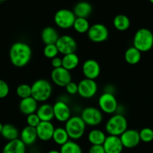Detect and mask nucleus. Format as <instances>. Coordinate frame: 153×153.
Returning a JSON list of instances; mask_svg holds the SVG:
<instances>
[{
  "mask_svg": "<svg viewBox=\"0 0 153 153\" xmlns=\"http://www.w3.org/2000/svg\"><path fill=\"white\" fill-rule=\"evenodd\" d=\"M44 55L46 58L52 59V58L57 57L59 52H58V49H57L56 44H50V45H45V47L44 48L43 50Z\"/></svg>",
  "mask_w": 153,
  "mask_h": 153,
  "instance_id": "473e14b6",
  "label": "nucleus"
},
{
  "mask_svg": "<svg viewBox=\"0 0 153 153\" xmlns=\"http://www.w3.org/2000/svg\"><path fill=\"white\" fill-rule=\"evenodd\" d=\"M38 139L36 128L34 127L26 126L20 132V140L26 146H31L34 144Z\"/></svg>",
  "mask_w": 153,
  "mask_h": 153,
  "instance_id": "6ab92c4d",
  "label": "nucleus"
},
{
  "mask_svg": "<svg viewBox=\"0 0 153 153\" xmlns=\"http://www.w3.org/2000/svg\"><path fill=\"white\" fill-rule=\"evenodd\" d=\"M86 123L81 117H70V119L65 123V128L69 138L72 140H78L83 136L86 131Z\"/></svg>",
  "mask_w": 153,
  "mask_h": 153,
  "instance_id": "39448f33",
  "label": "nucleus"
},
{
  "mask_svg": "<svg viewBox=\"0 0 153 153\" xmlns=\"http://www.w3.org/2000/svg\"><path fill=\"white\" fill-rule=\"evenodd\" d=\"M62 59V67L68 71L74 70L80 63L79 57L76 53L68 54L64 55Z\"/></svg>",
  "mask_w": 153,
  "mask_h": 153,
  "instance_id": "b1692460",
  "label": "nucleus"
},
{
  "mask_svg": "<svg viewBox=\"0 0 153 153\" xmlns=\"http://www.w3.org/2000/svg\"><path fill=\"white\" fill-rule=\"evenodd\" d=\"M9 94V86L4 81L0 79V99L7 97Z\"/></svg>",
  "mask_w": 153,
  "mask_h": 153,
  "instance_id": "c9c22d12",
  "label": "nucleus"
},
{
  "mask_svg": "<svg viewBox=\"0 0 153 153\" xmlns=\"http://www.w3.org/2000/svg\"><path fill=\"white\" fill-rule=\"evenodd\" d=\"M98 106L102 112L111 114L116 111L118 102L116 98L112 93L105 92L99 97Z\"/></svg>",
  "mask_w": 153,
  "mask_h": 153,
  "instance_id": "0eeeda50",
  "label": "nucleus"
},
{
  "mask_svg": "<svg viewBox=\"0 0 153 153\" xmlns=\"http://www.w3.org/2000/svg\"><path fill=\"white\" fill-rule=\"evenodd\" d=\"M102 146L106 153H121L124 148L119 137L112 135L106 136Z\"/></svg>",
  "mask_w": 153,
  "mask_h": 153,
  "instance_id": "f3484780",
  "label": "nucleus"
},
{
  "mask_svg": "<svg viewBox=\"0 0 153 153\" xmlns=\"http://www.w3.org/2000/svg\"><path fill=\"white\" fill-rule=\"evenodd\" d=\"M56 46L58 49V52L63 55L75 53L77 49V43L76 40L70 35L60 36L56 43Z\"/></svg>",
  "mask_w": 153,
  "mask_h": 153,
  "instance_id": "9d476101",
  "label": "nucleus"
},
{
  "mask_svg": "<svg viewBox=\"0 0 153 153\" xmlns=\"http://www.w3.org/2000/svg\"><path fill=\"white\" fill-rule=\"evenodd\" d=\"M76 16L73 11L68 9H60L54 15L55 24L60 28L68 29L73 27Z\"/></svg>",
  "mask_w": 153,
  "mask_h": 153,
  "instance_id": "423d86ee",
  "label": "nucleus"
},
{
  "mask_svg": "<svg viewBox=\"0 0 153 153\" xmlns=\"http://www.w3.org/2000/svg\"><path fill=\"white\" fill-rule=\"evenodd\" d=\"M123 146L127 149L136 147L140 142L139 131L135 129H127L119 136Z\"/></svg>",
  "mask_w": 153,
  "mask_h": 153,
  "instance_id": "4468645a",
  "label": "nucleus"
},
{
  "mask_svg": "<svg viewBox=\"0 0 153 153\" xmlns=\"http://www.w3.org/2000/svg\"><path fill=\"white\" fill-rule=\"evenodd\" d=\"M54 118L58 122H67L70 118V109L67 103L63 101H57L52 105Z\"/></svg>",
  "mask_w": 153,
  "mask_h": 153,
  "instance_id": "2eb2a0df",
  "label": "nucleus"
},
{
  "mask_svg": "<svg viewBox=\"0 0 153 153\" xmlns=\"http://www.w3.org/2000/svg\"><path fill=\"white\" fill-rule=\"evenodd\" d=\"M47 153H61V152H60V151H58V150H50Z\"/></svg>",
  "mask_w": 153,
  "mask_h": 153,
  "instance_id": "ea45409f",
  "label": "nucleus"
},
{
  "mask_svg": "<svg viewBox=\"0 0 153 153\" xmlns=\"http://www.w3.org/2000/svg\"><path fill=\"white\" fill-rule=\"evenodd\" d=\"M87 36L93 43H102L107 40L109 31L104 24L95 23L90 26Z\"/></svg>",
  "mask_w": 153,
  "mask_h": 153,
  "instance_id": "6e6552de",
  "label": "nucleus"
},
{
  "mask_svg": "<svg viewBox=\"0 0 153 153\" xmlns=\"http://www.w3.org/2000/svg\"><path fill=\"white\" fill-rule=\"evenodd\" d=\"M1 135L8 141L16 140L19 137V131L15 126L7 123L3 125Z\"/></svg>",
  "mask_w": 153,
  "mask_h": 153,
  "instance_id": "393cba45",
  "label": "nucleus"
},
{
  "mask_svg": "<svg viewBox=\"0 0 153 153\" xmlns=\"http://www.w3.org/2000/svg\"><path fill=\"white\" fill-rule=\"evenodd\" d=\"M140 141L149 143L153 140V130L150 128H143L139 131Z\"/></svg>",
  "mask_w": 153,
  "mask_h": 153,
  "instance_id": "72a5a7b5",
  "label": "nucleus"
},
{
  "mask_svg": "<svg viewBox=\"0 0 153 153\" xmlns=\"http://www.w3.org/2000/svg\"><path fill=\"white\" fill-rule=\"evenodd\" d=\"M26 123L27 126H28L36 128L38 126V124L40 123V120L37 115V114L34 113L27 116Z\"/></svg>",
  "mask_w": 153,
  "mask_h": 153,
  "instance_id": "f704fd0d",
  "label": "nucleus"
},
{
  "mask_svg": "<svg viewBox=\"0 0 153 153\" xmlns=\"http://www.w3.org/2000/svg\"><path fill=\"white\" fill-rule=\"evenodd\" d=\"M51 79L56 85L58 87H65L71 82V74L70 72L63 68L53 69L51 72Z\"/></svg>",
  "mask_w": 153,
  "mask_h": 153,
  "instance_id": "f8f14e48",
  "label": "nucleus"
},
{
  "mask_svg": "<svg viewBox=\"0 0 153 153\" xmlns=\"http://www.w3.org/2000/svg\"><path fill=\"white\" fill-rule=\"evenodd\" d=\"M112 23L116 29L119 31H124L130 27V21L126 15L118 14L114 17Z\"/></svg>",
  "mask_w": 153,
  "mask_h": 153,
  "instance_id": "bb28decb",
  "label": "nucleus"
},
{
  "mask_svg": "<svg viewBox=\"0 0 153 153\" xmlns=\"http://www.w3.org/2000/svg\"><path fill=\"white\" fill-rule=\"evenodd\" d=\"M149 1L152 3V4H153V0H149Z\"/></svg>",
  "mask_w": 153,
  "mask_h": 153,
  "instance_id": "79ce46f5",
  "label": "nucleus"
},
{
  "mask_svg": "<svg viewBox=\"0 0 153 153\" xmlns=\"http://www.w3.org/2000/svg\"><path fill=\"white\" fill-rule=\"evenodd\" d=\"M32 49L30 46L24 42L18 41L10 46L9 58L14 67H23L29 63L32 58Z\"/></svg>",
  "mask_w": 153,
  "mask_h": 153,
  "instance_id": "f257e3e1",
  "label": "nucleus"
},
{
  "mask_svg": "<svg viewBox=\"0 0 153 153\" xmlns=\"http://www.w3.org/2000/svg\"><path fill=\"white\" fill-rule=\"evenodd\" d=\"M38 138L42 141H48L52 138L55 127L51 122H43L40 121V123L36 127Z\"/></svg>",
  "mask_w": 153,
  "mask_h": 153,
  "instance_id": "dca6fc26",
  "label": "nucleus"
},
{
  "mask_svg": "<svg viewBox=\"0 0 153 153\" xmlns=\"http://www.w3.org/2000/svg\"><path fill=\"white\" fill-rule=\"evenodd\" d=\"M66 91L70 95H75L78 93V85L74 82H70L65 86Z\"/></svg>",
  "mask_w": 153,
  "mask_h": 153,
  "instance_id": "e433bc0d",
  "label": "nucleus"
},
{
  "mask_svg": "<svg viewBox=\"0 0 153 153\" xmlns=\"http://www.w3.org/2000/svg\"><path fill=\"white\" fill-rule=\"evenodd\" d=\"M8 1V0H0V1Z\"/></svg>",
  "mask_w": 153,
  "mask_h": 153,
  "instance_id": "37998d69",
  "label": "nucleus"
},
{
  "mask_svg": "<svg viewBox=\"0 0 153 153\" xmlns=\"http://www.w3.org/2000/svg\"><path fill=\"white\" fill-rule=\"evenodd\" d=\"M128 129V121L124 116L120 114H114L105 125V130L109 135L119 137Z\"/></svg>",
  "mask_w": 153,
  "mask_h": 153,
  "instance_id": "20e7f679",
  "label": "nucleus"
},
{
  "mask_svg": "<svg viewBox=\"0 0 153 153\" xmlns=\"http://www.w3.org/2000/svg\"><path fill=\"white\" fill-rule=\"evenodd\" d=\"M141 59V52L136 48L131 46L129 47L124 52V60L128 64L134 65L138 64Z\"/></svg>",
  "mask_w": 153,
  "mask_h": 153,
  "instance_id": "a878e982",
  "label": "nucleus"
},
{
  "mask_svg": "<svg viewBox=\"0 0 153 153\" xmlns=\"http://www.w3.org/2000/svg\"><path fill=\"white\" fill-rule=\"evenodd\" d=\"M133 46L141 52L149 51L153 47V34L149 29L142 28L135 33L133 39Z\"/></svg>",
  "mask_w": 153,
  "mask_h": 153,
  "instance_id": "f03ea898",
  "label": "nucleus"
},
{
  "mask_svg": "<svg viewBox=\"0 0 153 153\" xmlns=\"http://www.w3.org/2000/svg\"><path fill=\"white\" fill-rule=\"evenodd\" d=\"M73 12L76 17L87 19L92 12V6L88 1H80L75 4Z\"/></svg>",
  "mask_w": 153,
  "mask_h": 153,
  "instance_id": "aec40b11",
  "label": "nucleus"
},
{
  "mask_svg": "<svg viewBox=\"0 0 153 153\" xmlns=\"http://www.w3.org/2000/svg\"><path fill=\"white\" fill-rule=\"evenodd\" d=\"M61 153H82L80 146L73 140H68L67 143L61 146Z\"/></svg>",
  "mask_w": 153,
  "mask_h": 153,
  "instance_id": "7c9ffc66",
  "label": "nucleus"
},
{
  "mask_svg": "<svg viewBox=\"0 0 153 153\" xmlns=\"http://www.w3.org/2000/svg\"><path fill=\"white\" fill-rule=\"evenodd\" d=\"M51 65L53 67V69L59 68L62 67V59L59 57H56V58L51 59Z\"/></svg>",
  "mask_w": 153,
  "mask_h": 153,
  "instance_id": "58836bf2",
  "label": "nucleus"
},
{
  "mask_svg": "<svg viewBox=\"0 0 153 153\" xmlns=\"http://www.w3.org/2000/svg\"><path fill=\"white\" fill-rule=\"evenodd\" d=\"M82 71L86 79L95 80L100 76V64L94 59H88L84 61L82 67Z\"/></svg>",
  "mask_w": 153,
  "mask_h": 153,
  "instance_id": "ddd939ff",
  "label": "nucleus"
},
{
  "mask_svg": "<svg viewBox=\"0 0 153 153\" xmlns=\"http://www.w3.org/2000/svg\"><path fill=\"white\" fill-rule=\"evenodd\" d=\"M32 87V97L37 102H44L50 97L52 92V85L45 79L36 80Z\"/></svg>",
  "mask_w": 153,
  "mask_h": 153,
  "instance_id": "7ed1b4c3",
  "label": "nucleus"
},
{
  "mask_svg": "<svg viewBox=\"0 0 153 153\" xmlns=\"http://www.w3.org/2000/svg\"><path fill=\"white\" fill-rule=\"evenodd\" d=\"M38 108V102L32 97L22 99L19 104V108L20 112L26 116L35 113Z\"/></svg>",
  "mask_w": 153,
  "mask_h": 153,
  "instance_id": "a211bd4d",
  "label": "nucleus"
},
{
  "mask_svg": "<svg viewBox=\"0 0 153 153\" xmlns=\"http://www.w3.org/2000/svg\"><path fill=\"white\" fill-rule=\"evenodd\" d=\"M36 114L43 122H51L54 118L53 108L51 105L44 103L38 108Z\"/></svg>",
  "mask_w": 153,
  "mask_h": 153,
  "instance_id": "4be33fe9",
  "label": "nucleus"
},
{
  "mask_svg": "<svg viewBox=\"0 0 153 153\" xmlns=\"http://www.w3.org/2000/svg\"><path fill=\"white\" fill-rule=\"evenodd\" d=\"M81 118L86 125L89 126H98L103 120L101 111L94 107H87L82 110L81 113Z\"/></svg>",
  "mask_w": 153,
  "mask_h": 153,
  "instance_id": "1a4fd4ad",
  "label": "nucleus"
},
{
  "mask_svg": "<svg viewBox=\"0 0 153 153\" xmlns=\"http://www.w3.org/2000/svg\"><path fill=\"white\" fill-rule=\"evenodd\" d=\"M73 28L76 32L80 33V34H84V33L88 32L90 28V25L88 19L86 18L76 17L73 25Z\"/></svg>",
  "mask_w": 153,
  "mask_h": 153,
  "instance_id": "c756f323",
  "label": "nucleus"
},
{
  "mask_svg": "<svg viewBox=\"0 0 153 153\" xmlns=\"http://www.w3.org/2000/svg\"><path fill=\"white\" fill-rule=\"evenodd\" d=\"M40 37L45 45H50L56 44L60 36L56 29L51 26H47L42 30Z\"/></svg>",
  "mask_w": 153,
  "mask_h": 153,
  "instance_id": "412c9836",
  "label": "nucleus"
},
{
  "mask_svg": "<svg viewBox=\"0 0 153 153\" xmlns=\"http://www.w3.org/2000/svg\"><path fill=\"white\" fill-rule=\"evenodd\" d=\"M16 95L22 99L28 98L32 97V87L28 84H21L16 88Z\"/></svg>",
  "mask_w": 153,
  "mask_h": 153,
  "instance_id": "2f4dec72",
  "label": "nucleus"
},
{
  "mask_svg": "<svg viewBox=\"0 0 153 153\" xmlns=\"http://www.w3.org/2000/svg\"><path fill=\"white\" fill-rule=\"evenodd\" d=\"M78 85V93L80 97L84 99H90L94 97L98 91V85L94 80L84 79Z\"/></svg>",
  "mask_w": 153,
  "mask_h": 153,
  "instance_id": "9b49d317",
  "label": "nucleus"
},
{
  "mask_svg": "<svg viewBox=\"0 0 153 153\" xmlns=\"http://www.w3.org/2000/svg\"><path fill=\"white\" fill-rule=\"evenodd\" d=\"M2 128H3V125L1 123H0V134H1V133H2Z\"/></svg>",
  "mask_w": 153,
  "mask_h": 153,
  "instance_id": "a19ab883",
  "label": "nucleus"
},
{
  "mask_svg": "<svg viewBox=\"0 0 153 153\" xmlns=\"http://www.w3.org/2000/svg\"><path fill=\"white\" fill-rule=\"evenodd\" d=\"M106 136L100 129H92L88 134V140L92 145H103Z\"/></svg>",
  "mask_w": 153,
  "mask_h": 153,
  "instance_id": "cd10ccee",
  "label": "nucleus"
},
{
  "mask_svg": "<svg viewBox=\"0 0 153 153\" xmlns=\"http://www.w3.org/2000/svg\"><path fill=\"white\" fill-rule=\"evenodd\" d=\"M88 153H106L102 145H92Z\"/></svg>",
  "mask_w": 153,
  "mask_h": 153,
  "instance_id": "4c0bfd02",
  "label": "nucleus"
},
{
  "mask_svg": "<svg viewBox=\"0 0 153 153\" xmlns=\"http://www.w3.org/2000/svg\"><path fill=\"white\" fill-rule=\"evenodd\" d=\"M52 140L57 145L62 146L69 140V136L66 131L65 128L58 127L56 128L52 134Z\"/></svg>",
  "mask_w": 153,
  "mask_h": 153,
  "instance_id": "c85d7f7f",
  "label": "nucleus"
},
{
  "mask_svg": "<svg viewBox=\"0 0 153 153\" xmlns=\"http://www.w3.org/2000/svg\"><path fill=\"white\" fill-rule=\"evenodd\" d=\"M2 153H26V145L19 138L10 140L4 145Z\"/></svg>",
  "mask_w": 153,
  "mask_h": 153,
  "instance_id": "5701e85b",
  "label": "nucleus"
}]
</instances>
